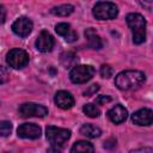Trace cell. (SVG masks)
<instances>
[{
  "mask_svg": "<svg viewBox=\"0 0 153 153\" xmlns=\"http://www.w3.org/2000/svg\"><path fill=\"white\" fill-rule=\"evenodd\" d=\"M85 37L87 39V44H88L90 48H92V49H100L103 47L100 37L97 35V32L92 27H90V29H87L85 31Z\"/></svg>",
  "mask_w": 153,
  "mask_h": 153,
  "instance_id": "9a60e30c",
  "label": "cell"
},
{
  "mask_svg": "<svg viewBox=\"0 0 153 153\" xmlns=\"http://www.w3.org/2000/svg\"><path fill=\"white\" fill-rule=\"evenodd\" d=\"M111 98L109 96H99L98 98H96V103L97 104H105L108 102H110Z\"/></svg>",
  "mask_w": 153,
  "mask_h": 153,
  "instance_id": "484cf974",
  "label": "cell"
},
{
  "mask_svg": "<svg viewBox=\"0 0 153 153\" xmlns=\"http://www.w3.org/2000/svg\"><path fill=\"white\" fill-rule=\"evenodd\" d=\"M6 62L10 67L14 69H20L29 63V54L20 48H14L10 50L6 55Z\"/></svg>",
  "mask_w": 153,
  "mask_h": 153,
  "instance_id": "8992f818",
  "label": "cell"
},
{
  "mask_svg": "<svg viewBox=\"0 0 153 153\" xmlns=\"http://www.w3.org/2000/svg\"><path fill=\"white\" fill-rule=\"evenodd\" d=\"M80 134H82L86 137L94 139V137H98L102 134V131L98 127H96L93 124H90V123H86L80 128Z\"/></svg>",
  "mask_w": 153,
  "mask_h": 153,
  "instance_id": "e0dca14e",
  "label": "cell"
},
{
  "mask_svg": "<svg viewBox=\"0 0 153 153\" xmlns=\"http://www.w3.org/2000/svg\"><path fill=\"white\" fill-rule=\"evenodd\" d=\"M32 27H33L32 22L26 17H20L12 24V31L19 37L29 36L32 31Z\"/></svg>",
  "mask_w": 153,
  "mask_h": 153,
  "instance_id": "9c48e42d",
  "label": "cell"
},
{
  "mask_svg": "<svg viewBox=\"0 0 153 153\" xmlns=\"http://www.w3.org/2000/svg\"><path fill=\"white\" fill-rule=\"evenodd\" d=\"M127 24L133 33V42L141 44L146 39V20L140 13H129L127 16Z\"/></svg>",
  "mask_w": 153,
  "mask_h": 153,
  "instance_id": "7a4b0ae2",
  "label": "cell"
},
{
  "mask_svg": "<svg viewBox=\"0 0 153 153\" xmlns=\"http://www.w3.org/2000/svg\"><path fill=\"white\" fill-rule=\"evenodd\" d=\"M18 110L23 117H44L48 115V109L36 103H24Z\"/></svg>",
  "mask_w": 153,
  "mask_h": 153,
  "instance_id": "52a82bcc",
  "label": "cell"
},
{
  "mask_svg": "<svg viewBox=\"0 0 153 153\" xmlns=\"http://www.w3.org/2000/svg\"><path fill=\"white\" fill-rule=\"evenodd\" d=\"M82 111L85 112L86 116L92 117V118H96V117H98V116L100 115V110H99L94 104H91V103L85 104L84 108H82Z\"/></svg>",
  "mask_w": 153,
  "mask_h": 153,
  "instance_id": "d6986e66",
  "label": "cell"
},
{
  "mask_svg": "<svg viewBox=\"0 0 153 153\" xmlns=\"http://www.w3.org/2000/svg\"><path fill=\"white\" fill-rule=\"evenodd\" d=\"M130 153H153V149L151 147H142V148L133 149Z\"/></svg>",
  "mask_w": 153,
  "mask_h": 153,
  "instance_id": "d4e9b609",
  "label": "cell"
},
{
  "mask_svg": "<svg viewBox=\"0 0 153 153\" xmlns=\"http://www.w3.org/2000/svg\"><path fill=\"white\" fill-rule=\"evenodd\" d=\"M152 118H153V112L151 109L147 108L140 109L131 115V121L136 126H151Z\"/></svg>",
  "mask_w": 153,
  "mask_h": 153,
  "instance_id": "8fae6325",
  "label": "cell"
},
{
  "mask_svg": "<svg viewBox=\"0 0 153 153\" xmlns=\"http://www.w3.org/2000/svg\"><path fill=\"white\" fill-rule=\"evenodd\" d=\"M45 136L47 140L55 147L62 146L65 142H67L71 137V131L65 128H59L54 126H49L45 129Z\"/></svg>",
  "mask_w": 153,
  "mask_h": 153,
  "instance_id": "5b68a950",
  "label": "cell"
},
{
  "mask_svg": "<svg viewBox=\"0 0 153 153\" xmlns=\"http://www.w3.org/2000/svg\"><path fill=\"white\" fill-rule=\"evenodd\" d=\"M8 80V73L5 67L0 66V84H5Z\"/></svg>",
  "mask_w": 153,
  "mask_h": 153,
  "instance_id": "603a6c76",
  "label": "cell"
},
{
  "mask_svg": "<svg viewBox=\"0 0 153 153\" xmlns=\"http://www.w3.org/2000/svg\"><path fill=\"white\" fill-rule=\"evenodd\" d=\"M112 67L110 66V65H103L102 67H100V75L103 76V78H105V79H108V78H110L111 75H112Z\"/></svg>",
  "mask_w": 153,
  "mask_h": 153,
  "instance_id": "7402d4cb",
  "label": "cell"
},
{
  "mask_svg": "<svg viewBox=\"0 0 153 153\" xmlns=\"http://www.w3.org/2000/svg\"><path fill=\"white\" fill-rule=\"evenodd\" d=\"M5 18H6V11L2 6H0V24L5 22Z\"/></svg>",
  "mask_w": 153,
  "mask_h": 153,
  "instance_id": "4316f807",
  "label": "cell"
},
{
  "mask_svg": "<svg viewBox=\"0 0 153 153\" xmlns=\"http://www.w3.org/2000/svg\"><path fill=\"white\" fill-rule=\"evenodd\" d=\"M74 7L69 4H63V5H59L56 7H54L51 10V13L55 16H60V17H67L71 13H73Z\"/></svg>",
  "mask_w": 153,
  "mask_h": 153,
  "instance_id": "ac0fdd59",
  "label": "cell"
},
{
  "mask_svg": "<svg viewBox=\"0 0 153 153\" xmlns=\"http://www.w3.org/2000/svg\"><path fill=\"white\" fill-rule=\"evenodd\" d=\"M55 31H56L57 35L62 36L67 42H74L78 38L76 32L73 31L72 27H71V25L67 24V23H59L55 26Z\"/></svg>",
  "mask_w": 153,
  "mask_h": 153,
  "instance_id": "5bb4252c",
  "label": "cell"
},
{
  "mask_svg": "<svg viewBox=\"0 0 153 153\" xmlns=\"http://www.w3.org/2000/svg\"><path fill=\"white\" fill-rule=\"evenodd\" d=\"M108 117L109 120L115 123V124H120L122 122H124L128 117V111L124 106H122L121 104H116L115 106H112L109 111H108Z\"/></svg>",
  "mask_w": 153,
  "mask_h": 153,
  "instance_id": "7c38bea8",
  "label": "cell"
},
{
  "mask_svg": "<svg viewBox=\"0 0 153 153\" xmlns=\"http://www.w3.org/2000/svg\"><path fill=\"white\" fill-rule=\"evenodd\" d=\"M75 61H76V57H75V55L72 54V53H66V54H63L62 57H61V62H62V65H63L65 67L72 66Z\"/></svg>",
  "mask_w": 153,
  "mask_h": 153,
  "instance_id": "44dd1931",
  "label": "cell"
},
{
  "mask_svg": "<svg viewBox=\"0 0 153 153\" xmlns=\"http://www.w3.org/2000/svg\"><path fill=\"white\" fill-rule=\"evenodd\" d=\"M55 104L61 109H71L74 105V98L73 96L67 91H57L54 97Z\"/></svg>",
  "mask_w": 153,
  "mask_h": 153,
  "instance_id": "4fadbf2b",
  "label": "cell"
},
{
  "mask_svg": "<svg viewBox=\"0 0 153 153\" xmlns=\"http://www.w3.org/2000/svg\"><path fill=\"white\" fill-rule=\"evenodd\" d=\"M71 153H94V147L92 143L81 140L72 146Z\"/></svg>",
  "mask_w": 153,
  "mask_h": 153,
  "instance_id": "2e32d148",
  "label": "cell"
},
{
  "mask_svg": "<svg viewBox=\"0 0 153 153\" xmlns=\"http://www.w3.org/2000/svg\"><path fill=\"white\" fill-rule=\"evenodd\" d=\"M12 131V123L10 121H0V135L8 136Z\"/></svg>",
  "mask_w": 153,
  "mask_h": 153,
  "instance_id": "ffe728a7",
  "label": "cell"
},
{
  "mask_svg": "<svg viewBox=\"0 0 153 153\" xmlns=\"http://www.w3.org/2000/svg\"><path fill=\"white\" fill-rule=\"evenodd\" d=\"M36 48L41 53L51 51V49L54 48V38H53V36L45 30L41 31V33L38 35V37L36 39Z\"/></svg>",
  "mask_w": 153,
  "mask_h": 153,
  "instance_id": "30bf717a",
  "label": "cell"
},
{
  "mask_svg": "<svg viewBox=\"0 0 153 153\" xmlns=\"http://www.w3.org/2000/svg\"><path fill=\"white\" fill-rule=\"evenodd\" d=\"M145 74L141 71H124L116 75L115 85L122 91H130L140 87L145 82Z\"/></svg>",
  "mask_w": 153,
  "mask_h": 153,
  "instance_id": "6da1fadb",
  "label": "cell"
},
{
  "mask_svg": "<svg viewBox=\"0 0 153 153\" xmlns=\"http://www.w3.org/2000/svg\"><path fill=\"white\" fill-rule=\"evenodd\" d=\"M96 19L99 20H110L115 19L118 14V8L114 2L110 1H99L93 6L92 10Z\"/></svg>",
  "mask_w": 153,
  "mask_h": 153,
  "instance_id": "3957f363",
  "label": "cell"
},
{
  "mask_svg": "<svg viewBox=\"0 0 153 153\" xmlns=\"http://www.w3.org/2000/svg\"><path fill=\"white\" fill-rule=\"evenodd\" d=\"M17 133H18V136L22 139L35 140V139H38L41 136L42 129L35 123H23L18 127Z\"/></svg>",
  "mask_w": 153,
  "mask_h": 153,
  "instance_id": "ba28073f",
  "label": "cell"
},
{
  "mask_svg": "<svg viewBox=\"0 0 153 153\" xmlns=\"http://www.w3.org/2000/svg\"><path fill=\"white\" fill-rule=\"evenodd\" d=\"M96 71L90 65H78L72 68L69 72V78L74 84H84L91 80L94 75Z\"/></svg>",
  "mask_w": 153,
  "mask_h": 153,
  "instance_id": "277c9868",
  "label": "cell"
},
{
  "mask_svg": "<svg viewBox=\"0 0 153 153\" xmlns=\"http://www.w3.org/2000/svg\"><path fill=\"white\" fill-rule=\"evenodd\" d=\"M98 90H99V85H98V84H93V85L90 86L88 90H86V91L84 92V94H85V96H91V94H93L94 92H97Z\"/></svg>",
  "mask_w": 153,
  "mask_h": 153,
  "instance_id": "cb8c5ba5",
  "label": "cell"
},
{
  "mask_svg": "<svg viewBox=\"0 0 153 153\" xmlns=\"http://www.w3.org/2000/svg\"><path fill=\"white\" fill-rule=\"evenodd\" d=\"M47 153H61V151H60L57 147L53 146V147H50V148L47 151Z\"/></svg>",
  "mask_w": 153,
  "mask_h": 153,
  "instance_id": "83f0119b",
  "label": "cell"
}]
</instances>
